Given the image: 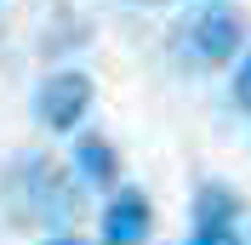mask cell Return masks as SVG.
I'll return each mask as SVG.
<instances>
[{"mask_svg": "<svg viewBox=\"0 0 251 245\" xmlns=\"http://www.w3.org/2000/svg\"><path fill=\"white\" fill-rule=\"evenodd\" d=\"M12 183L23 188L29 183V205H23V222H69L75 217V188L57 177V166L51 160H40V154H29V160H17L12 166Z\"/></svg>", "mask_w": 251, "mask_h": 245, "instance_id": "obj_1", "label": "cell"}, {"mask_svg": "<svg viewBox=\"0 0 251 245\" xmlns=\"http://www.w3.org/2000/svg\"><path fill=\"white\" fill-rule=\"evenodd\" d=\"M34 108H40V125H51V131H75V125L86 120V108H92V80L80 74V69H57L51 80H40Z\"/></svg>", "mask_w": 251, "mask_h": 245, "instance_id": "obj_2", "label": "cell"}, {"mask_svg": "<svg viewBox=\"0 0 251 245\" xmlns=\"http://www.w3.org/2000/svg\"><path fill=\"white\" fill-rule=\"evenodd\" d=\"M149 222H154L149 194H143V188H120V194L103 205V245H143L149 240Z\"/></svg>", "mask_w": 251, "mask_h": 245, "instance_id": "obj_3", "label": "cell"}, {"mask_svg": "<svg viewBox=\"0 0 251 245\" xmlns=\"http://www.w3.org/2000/svg\"><path fill=\"white\" fill-rule=\"evenodd\" d=\"M240 40H246V23H240L234 12L211 6V12L194 17V51H200L205 63H228V57L240 51Z\"/></svg>", "mask_w": 251, "mask_h": 245, "instance_id": "obj_4", "label": "cell"}, {"mask_svg": "<svg viewBox=\"0 0 251 245\" xmlns=\"http://www.w3.org/2000/svg\"><path fill=\"white\" fill-rule=\"evenodd\" d=\"M240 217V194L228 183H200L194 194V228H234Z\"/></svg>", "mask_w": 251, "mask_h": 245, "instance_id": "obj_5", "label": "cell"}, {"mask_svg": "<svg viewBox=\"0 0 251 245\" xmlns=\"http://www.w3.org/2000/svg\"><path fill=\"white\" fill-rule=\"evenodd\" d=\"M75 171H80L92 188H114V177H120L114 148H109L103 137H80V143H75Z\"/></svg>", "mask_w": 251, "mask_h": 245, "instance_id": "obj_6", "label": "cell"}, {"mask_svg": "<svg viewBox=\"0 0 251 245\" xmlns=\"http://www.w3.org/2000/svg\"><path fill=\"white\" fill-rule=\"evenodd\" d=\"M188 245H246V240H240V228H194Z\"/></svg>", "mask_w": 251, "mask_h": 245, "instance_id": "obj_7", "label": "cell"}, {"mask_svg": "<svg viewBox=\"0 0 251 245\" xmlns=\"http://www.w3.org/2000/svg\"><path fill=\"white\" fill-rule=\"evenodd\" d=\"M234 97H240V103L251 108V57L240 63V74H234Z\"/></svg>", "mask_w": 251, "mask_h": 245, "instance_id": "obj_8", "label": "cell"}, {"mask_svg": "<svg viewBox=\"0 0 251 245\" xmlns=\"http://www.w3.org/2000/svg\"><path fill=\"white\" fill-rule=\"evenodd\" d=\"M46 245H86V240H75V234H57V240H46Z\"/></svg>", "mask_w": 251, "mask_h": 245, "instance_id": "obj_9", "label": "cell"}, {"mask_svg": "<svg viewBox=\"0 0 251 245\" xmlns=\"http://www.w3.org/2000/svg\"><path fill=\"white\" fill-rule=\"evenodd\" d=\"M137 6H154V0H137Z\"/></svg>", "mask_w": 251, "mask_h": 245, "instance_id": "obj_10", "label": "cell"}]
</instances>
